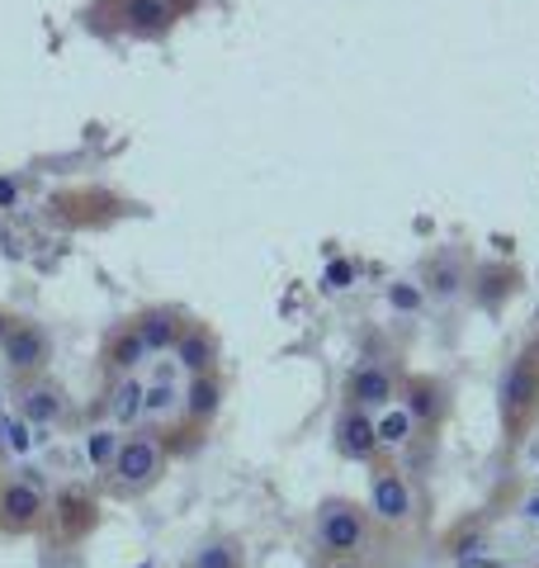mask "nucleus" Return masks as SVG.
Here are the masks:
<instances>
[{"label": "nucleus", "instance_id": "393cba45", "mask_svg": "<svg viewBox=\"0 0 539 568\" xmlns=\"http://www.w3.org/2000/svg\"><path fill=\"white\" fill-rule=\"evenodd\" d=\"M322 568H369L365 559H322Z\"/></svg>", "mask_w": 539, "mask_h": 568}, {"label": "nucleus", "instance_id": "412c9836", "mask_svg": "<svg viewBox=\"0 0 539 568\" xmlns=\"http://www.w3.org/2000/svg\"><path fill=\"white\" fill-rule=\"evenodd\" d=\"M379 440H384V450H403V446H411V432H417V422L407 417V407L398 403V407H384L379 417Z\"/></svg>", "mask_w": 539, "mask_h": 568}, {"label": "nucleus", "instance_id": "aec40b11", "mask_svg": "<svg viewBox=\"0 0 539 568\" xmlns=\"http://www.w3.org/2000/svg\"><path fill=\"white\" fill-rule=\"evenodd\" d=\"M119 440H123L119 426H95V432H85V459H90V469L110 474L114 455H119Z\"/></svg>", "mask_w": 539, "mask_h": 568}, {"label": "nucleus", "instance_id": "4468645a", "mask_svg": "<svg viewBox=\"0 0 539 568\" xmlns=\"http://www.w3.org/2000/svg\"><path fill=\"white\" fill-rule=\"evenodd\" d=\"M417 290L430 298V304H455V298L469 290V265H464V256L455 252V246H445V252L426 256Z\"/></svg>", "mask_w": 539, "mask_h": 568}, {"label": "nucleus", "instance_id": "a878e982", "mask_svg": "<svg viewBox=\"0 0 539 568\" xmlns=\"http://www.w3.org/2000/svg\"><path fill=\"white\" fill-rule=\"evenodd\" d=\"M10 323H14V313H10L6 304H0V342H6V332H10Z\"/></svg>", "mask_w": 539, "mask_h": 568}, {"label": "nucleus", "instance_id": "f257e3e1", "mask_svg": "<svg viewBox=\"0 0 539 568\" xmlns=\"http://www.w3.org/2000/svg\"><path fill=\"white\" fill-rule=\"evenodd\" d=\"M166 440H161L156 432H142V426H129L119 440V455L110 474H104V488H110L119 503H138V497H148L161 478H166Z\"/></svg>", "mask_w": 539, "mask_h": 568}, {"label": "nucleus", "instance_id": "9b49d317", "mask_svg": "<svg viewBox=\"0 0 539 568\" xmlns=\"http://www.w3.org/2000/svg\"><path fill=\"white\" fill-rule=\"evenodd\" d=\"M398 403L417 422V432H440V422L449 417V384L436 375H403Z\"/></svg>", "mask_w": 539, "mask_h": 568}, {"label": "nucleus", "instance_id": "b1692460", "mask_svg": "<svg viewBox=\"0 0 539 568\" xmlns=\"http://www.w3.org/2000/svg\"><path fill=\"white\" fill-rule=\"evenodd\" d=\"M20 190H24V181H20L14 171L0 175V209H14V204H20Z\"/></svg>", "mask_w": 539, "mask_h": 568}, {"label": "nucleus", "instance_id": "0eeeda50", "mask_svg": "<svg viewBox=\"0 0 539 568\" xmlns=\"http://www.w3.org/2000/svg\"><path fill=\"white\" fill-rule=\"evenodd\" d=\"M497 407H501V426H507V436H526V426L539 413V365H535L530 351L516 355V361L501 369Z\"/></svg>", "mask_w": 539, "mask_h": 568}, {"label": "nucleus", "instance_id": "6ab92c4d", "mask_svg": "<svg viewBox=\"0 0 539 568\" xmlns=\"http://www.w3.org/2000/svg\"><path fill=\"white\" fill-rule=\"evenodd\" d=\"M142 398H148V388H142V379H138V375L114 379V403H110V413H114V426H119V432H129V426H138L142 407H148Z\"/></svg>", "mask_w": 539, "mask_h": 568}, {"label": "nucleus", "instance_id": "423d86ee", "mask_svg": "<svg viewBox=\"0 0 539 568\" xmlns=\"http://www.w3.org/2000/svg\"><path fill=\"white\" fill-rule=\"evenodd\" d=\"M0 361H6V375L14 384H29V379H39V375H52V361H58L52 332L39 323V317H20V313H14L6 342H0Z\"/></svg>", "mask_w": 539, "mask_h": 568}, {"label": "nucleus", "instance_id": "ddd939ff", "mask_svg": "<svg viewBox=\"0 0 539 568\" xmlns=\"http://www.w3.org/2000/svg\"><path fill=\"white\" fill-rule=\"evenodd\" d=\"M110 20L114 29L133 33V39H166L180 14L166 0H110Z\"/></svg>", "mask_w": 539, "mask_h": 568}, {"label": "nucleus", "instance_id": "bb28decb", "mask_svg": "<svg viewBox=\"0 0 539 568\" xmlns=\"http://www.w3.org/2000/svg\"><path fill=\"white\" fill-rule=\"evenodd\" d=\"M166 6H171L175 14H185V10H194V6H200V0H166Z\"/></svg>", "mask_w": 539, "mask_h": 568}, {"label": "nucleus", "instance_id": "f8f14e48", "mask_svg": "<svg viewBox=\"0 0 539 568\" xmlns=\"http://www.w3.org/2000/svg\"><path fill=\"white\" fill-rule=\"evenodd\" d=\"M148 342L138 336L133 327V317H123V323H114L110 332H104V342H100V369H104V379H129L138 375L142 365H148Z\"/></svg>", "mask_w": 539, "mask_h": 568}, {"label": "nucleus", "instance_id": "6e6552de", "mask_svg": "<svg viewBox=\"0 0 539 568\" xmlns=\"http://www.w3.org/2000/svg\"><path fill=\"white\" fill-rule=\"evenodd\" d=\"M332 450L340 459H350V465H379L384 459V440H379V422H374V413H365V407L355 403H340L336 407V422H332Z\"/></svg>", "mask_w": 539, "mask_h": 568}, {"label": "nucleus", "instance_id": "9d476101", "mask_svg": "<svg viewBox=\"0 0 539 568\" xmlns=\"http://www.w3.org/2000/svg\"><path fill=\"white\" fill-rule=\"evenodd\" d=\"M14 407H20V417L29 426H62V422H71V398H67L62 379H52V375L14 384Z\"/></svg>", "mask_w": 539, "mask_h": 568}, {"label": "nucleus", "instance_id": "c85d7f7f", "mask_svg": "<svg viewBox=\"0 0 539 568\" xmlns=\"http://www.w3.org/2000/svg\"><path fill=\"white\" fill-rule=\"evenodd\" d=\"M0 478H6V474H0Z\"/></svg>", "mask_w": 539, "mask_h": 568}, {"label": "nucleus", "instance_id": "4be33fe9", "mask_svg": "<svg viewBox=\"0 0 539 568\" xmlns=\"http://www.w3.org/2000/svg\"><path fill=\"white\" fill-rule=\"evenodd\" d=\"M0 440H6V450L14 455H29L33 450V426L14 413V417H0Z\"/></svg>", "mask_w": 539, "mask_h": 568}, {"label": "nucleus", "instance_id": "f3484780", "mask_svg": "<svg viewBox=\"0 0 539 568\" xmlns=\"http://www.w3.org/2000/svg\"><path fill=\"white\" fill-rule=\"evenodd\" d=\"M185 417L190 426H209L213 417H218L223 407V375L218 369H209V375H190V388H185Z\"/></svg>", "mask_w": 539, "mask_h": 568}, {"label": "nucleus", "instance_id": "a211bd4d", "mask_svg": "<svg viewBox=\"0 0 539 568\" xmlns=\"http://www.w3.org/2000/svg\"><path fill=\"white\" fill-rule=\"evenodd\" d=\"M185 568H246V540L227 536V530H218V536H204L200 545H194V555H190Z\"/></svg>", "mask_w": 539, "mask_h": 568}, {"label": "nucleus", "instance_id": "7ed1b4c3", "mask_svg": "<svg viewBox=\"0 0 539 568\" xmlns=\"http://www.w3.org/2000/svg\"><path fill=\"white\" fill-rule=\"evenodd\" d=\"M369 517L374 526L384 530H411L421 517V497H417V484H411V474L398 465V459H379V465H369Z\"/></svg>", "mask_w": 539, "mask_h": 568}, {"label": "nucleus", "instance_id": "cd10ccee", "mask_svg": "<svg viewBox=\"0 0 539 568\" xmlns=\"http://www.w3.org/2000/svg\"><path fill=\"white\" fill-rule=\"evenodd\" d=\"M535 488H539V478H535Z\"/></svg>", "mask_w": 539, "mask_h": 568}, {"label": "nucleus", "instance_id": "5701e85b", "mask_svg": "<svg viewBox=\"0 0 539 568\" xmlns=\"http://www.w3.org/2000/svg\"><path fill=\"white\" fill-rule=\"evenodd\" d=\"M421 298H426V294L411 290V284H393V290H388V304H393V308H407V313L421 308Z\"/></svg>", "mask_w": 539, "mask_h": 568}, {"label": "nucleus", "instance_id": "20e7f679", "mask_svg": "<svg viewBox=\"0 0 539 568\" xmlns=\"http://www.w3.org/2000/svg\"><path fill=\"white\" fill-rule=\"evenodd\" d=\"M100 521H104V511H100L95 488H85V484H62L58 493H48V521H43V536H48L52 549L85 545V540L100 530Z\"/></svg>", "mask_w": 539, "mask_h": 568}, {"label": "nucleus", "instance_id": "39448f33", "mask_svg": "<svg viewBox=\"0 0 539 568\" xmlns=\"http://www.w3.org/2000/svg\"><path fill=\"white\" fill-rule=\"evenodd\" d=\"M48 521V488L33 469H14L0 478V536L6 540H24V536H43Z\"/></svg>", "mask_w": 539, "mask_h": 568}, {"label": "nucleus", "instance_id": "dca6fc26", "mask_svg": "<svg viewBox=\"0 0 539 568\" xmlns=\"http://www.w3.org/2000/svg\"><path fill=\"white\" fill-rule=\"evenodd\" d=\"M171 355L190 369V375H209V369H218V336H213L209 323H190Z\"/></svg>", "mask_w": 539, "mask_h": 568}, {"label": "nucleus", "instance_id": "2eb2a0df", "mask_svg": "<svg viewBox=\"0 0 539 568\" xmlns=\"http://www.w3.org/2000/svg\"><path fill=\"white\" fill-rule=\"evenodd\" d=\"M190 323H194V317H190L185 308H175V304H148L142 313H133V327H138L142 342H148L152 355L175 351V342L185 336Z\"/></svg>", "mask_w": 539, "mask_h": 568}, {"label": "nucleus", "instance_id": "f03ea898", "mask_svg": "<svg viewBox=\"0 0 539 568\" xmlns=\"http://www.w3.org/2000/svg\"><path fill=\"white\" fill-rule=\"evenodd\" d=\"M374 540V517L355 497H322L313 511V545L322 559H365Z\"/></svg>", "mask_w": 539, "mask_h": 568}, {"label": "nucleus", "instance_id": "1a4fd4ad", "mask_svg": "<svg viewBox=\"0 0 539 568\" xmlns=\"http://www.w3.org/2000/svg\"><path fill=\"white\" fill-rule=\"evenodd\" d=\"M398 388H403V375L384 361H355L340 379V403H355L365 413H384V407L398 403Z\"/></svg>", "mask_w": 539, "mask_h": 568}]
</instances>
